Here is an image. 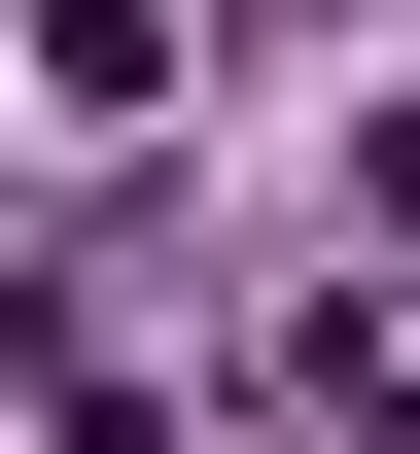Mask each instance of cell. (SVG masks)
Listing matches in <instances>:
<instances>
[{
  "mask_svg": "<svg viewBox=\"0 0 420 454\" xmlns=\"http://www.w3.org/2000/svg\"><path fill=\"white\" fill-rule=\"evenodd\" d=\"M351 175H385V245H420V106H385V140H351Z\"/></svg>",
  "mask_w": 420,
  "mask_h": 454,
  "instance_id": "6da1fadb",
  "label": "cell"
},
{
  "mask_svg": "<svg viewBox=\"0 0 420 454\" xmlns=\"http://www.w3.org/2000/svg\"><path fill=\"white\" fill-rule=\"evenodd\" d=\"M351 385H385V454H420V349H351Z\"/></svg>",
  "mask_w": 420,
  "mask_h": 454,
  "instance_id": "7a4b0ae2",
  "label": "cell"
}]
</instances>
